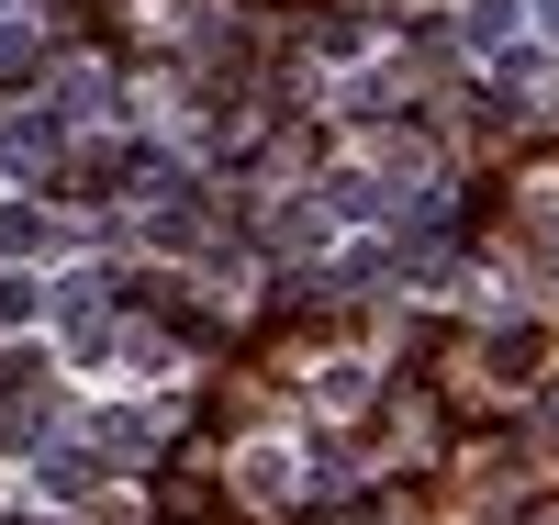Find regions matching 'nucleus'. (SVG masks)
Returning a JSON list of instances; mask_svg holds the SVG:
<instances>
[{
	"instance_id": "f257e3e1",
	"label": "nucleus",
	"mask_w": 559,
	"mask_h": 525,
	"mask_svg": "<svg viewBox=\"0 0 559 525\" xmlns=\"http://www.w3.org/2000/svg\"><path fill=\"white\" fill-rule=\"evenodd\" d=\"M34 313V279H0V324H23Z\"/></svg>"
}]
</instances>
